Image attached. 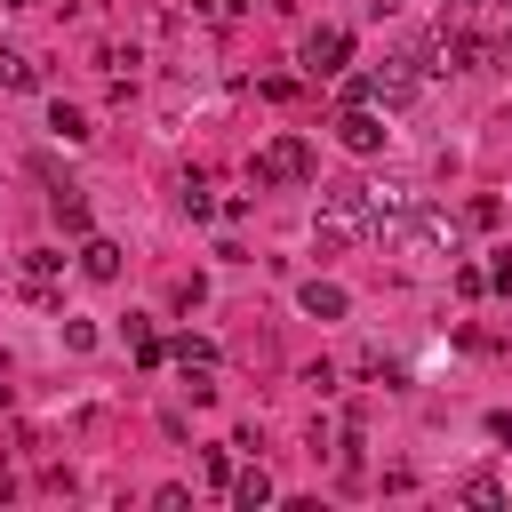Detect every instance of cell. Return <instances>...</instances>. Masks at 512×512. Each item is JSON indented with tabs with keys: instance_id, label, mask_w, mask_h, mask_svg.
Listing matches in <instances>:
<instances>
[{
	"instance_id": "cell-16",
	"label": "cell",
	"mask_w": 512,
	"mask_h": 512,
	"mask_svg": "<svg viewBox=\"0 0 512 512\" xmlns=\"http://www.w3.org/2000/svg\"><path fill=\"white\" fill-rule=\"evenodd\" d=\"M176 200H184V216H208V208H216V200H208V184H200V176H184V184H176Z\"/></svg>"
},
{
	"instance_id": "cell-12",
	"label": "cell",
	"mask_w": 512,
	"mask_h": 512,
	"mask_svg": "<svg viewBox=\"0 0 512 512\" xmlns=\"http://www.w3.org/2000/svg\"><path fill=\"white\" fill-rule=\"evenodd\" d=\"M0 88H40V64L24 48H0Z\"/></svg>"
},
{
	"instance_id": "cell-21",
	"label": "cell",
	"mask_w": 512,
	"mask_h": 512,
	"mask_svg": "<svg viewBox=\"0 0 512 512\" xmlns=\"http://www.w3.org/2000/svg\"><path fill=\"white\" fill-rule=\"evenodd\" d=\"M456 8H472V0H456Z\"/></svg>"
},
{
	"instance_id": "cell-3",
	"label": "cell",
	"mask_w": 512,
	"mask_h": 512,
	"mask_svg": "<svg viewBox=\"0 0 512 512\" xmlns=\"http://www.w3.org/2000/svg\"><path fill=\"white\" fill-rule=\"evenodd\" d=\"M344 56H352V32H344V24H320V32H304V48H296V64H304L312 80H336Z\"/></svg>"
},
{
	"instance_id": "cell-2",
	"label": "cell",
	"mask_w": 512,
	"mask_h": 512,
	"mask_svg": "<svg viewBox=\"0 0 512 512\" xmlns=\"http://www.w3.org/2000/svg\"><path fill=\"white\" fill-rule=\"evenodd\" d=\"M312 176H320V160H312L304 136H272L256 152V184H312Z\"/></svg>"
},
{
	"instance_id": "cell-14",
	"label": "cell",
	"mask_w": 512,
	"mask_h": 512,
	"mask_svg": "<svg viewBox=\"0 0 512 512\" xmlns=\"http://www.w3.org/2000/svg\"><path fill=\"white\" fill-rule=\"evenodd\" d=\"M168 360H176V368H216V344H208V336H176Z\"/></svg>"
},
{
	"instance_id": "cell-5",
	"label": "cell",
	"mask_w": 512,
	"mask_h": 512,
	"mask_svg": "<svg viewBox=\"0 0 512 512\" xmlns=\"http://www.w3.org/2000/svg\"><path fill=\"white\" fill-rule=\"evenodd\" d=\"M480 64H496V40H480V32H440V72H480Z\"/></svg>"
},
{
	"instance_id": "cell-18",
	"label": "cell",
	"mask_w": 512,
	"mask_h": 512,
	"mask_svg": "<svg viewBox=\"0 0 512 512\" xmlns=\"http://www.w3.org/2000/svg\"><path fill=\"white\" fill-rule=\"evenodd\" d=\"M192 8H200V16H208V24H224V16H240V8H248V0H192Z\"/></svg>"
},
{
	"instance_id": "cell-1",
	"label": "cell",
	"mask_w": 512,
	"mask_h": 512,
	"mask_svg": "<svg viewBox=\"0 0 512 512\" xmlns=\"http://www.w3.org/2000/svg\"><path fill=\"white\" fill-rule=\"evenodd\" d=\"M376 232V200L368 184H320V216H312V240L320 248H352Z\"/></svg>"
},
{
	"instance_id": "cell-8",
	"label": "cell",
	"mask_w": 512,
	"mask_h": 512,
	"mask_svg": "<svg viewBox=\"0 0 512 512\" xmlns=\"http://www.w3.org/2000/svg\"><path fill=\"white\" fill-rule=\"evenodd\" d=\"M408 96H416V64H408V56H392V64L376 72V104H408Z\"/></svg>"
},
{
	"instance_id": "cell-4",
	"label": "cell",
	"mask_w": 512,
	"mask_h": 512,
	"mask_svg": "<svg viewBox=\"0 0 512 512\" xmlns=\"http://www.w3.org/2000/svg\"><path fill=\"white\" fill-rule=\"evenodd\" d=\"M336 144H344V152H384V120H376V104H344V112H336Z\"/></svg>"
},
{
	"instance_id": "cell-7",
	"label": "cell",
	"mask_w": 512,
	"mask_h": 512,
	"mask_svg": "<svg viewBox=\"0 0 512 512\" xmlns=\"http://www.w3.org/2000/svg\"><path fill=\"white\" fill-rule=\"evenodd\" d=\"M80 272H88V280H120V240L88 232V240H80Z\"/></svg>"
},
{
	"instance_id": "cell-11",
	"label": "cell",
	"mask_w": 512,
	"mask_h": 512,
	"mask_svg": "<svg viewBox=\"0 0 512 512\" xmlns=\"http://www.w3.org/2000/svg\"><path fill=\"white\" fill-rule=\"evenodd\" d=\"M456 496H464L472 512H504V480H496V472H472V480H464Z\"/></svg>"
},
{
	"instance_id": "cell-9",
	"label": "cell",
	"mask_w": 512,
	"mask_h": 512,
	"mask_svg": "<svg viewBox=\"0 0 512 512\" xmlns=\"http://www.w3.org/2000/svg\"><path fill=\"white\" fill-rule=\"evenodd\" d=\"M48 216H56V224H64L72 240H88V200H80L72 184H56V192H48Z\"/></svg>"
},
{
	"instance_id": "cell-19",
	"label": "cell",
	"mask_w": 512,
	"mask_h": 512,
	"mask_svg": "<svg viewBox=\"0 0 512 512\" xmlns=\"http://www.w3.org/2000/svg\"><path fill=\"white\" fill-rule=\"evenodd\" d=\"M488 432H496V440H512V416H488Z\"/></svg>"
},
{
	"instance_id": "cell-6",
	"label": "cell",
	"mask_w": 512,
	"mask_h": 512,
	"mask_svg": "<svg viewBox=\"0 0 512 512\" xmlns=\"http://www.w3.org/2000/svg\"><path fill=\"white\" fill-rule=\"evenodd\" d=\"M296 304H304L312 320H344V312H352V296H344L336 280H304V288H296Z\"/></svg>"
},
{
	"instance_id": "cell-15",
	"label": "cell",
	"mask_w": 512,
	"mask_h": 512,
	"mask_svg": "<svg viewBox=\"0 0 512 512\" xmlns=\"http://www.w3.org/2000/svg\"><path fill=\"white\" fill-rule=\"evenodd\" d=\"M48 128H56V136H64V144H80V136H88V120H80V112H72V104H56V112H48Z\"/></svg>"
},
{
	"instance_id": "cell-20",
	"label": "cell",
	"mask_w": 512,
	"mask_h": 512,
	"mask_svg": "<svg viewBox=\"0 0 512 512\" xmlns=\"http://www.w3.org/2000/svg\"><path fill=\"white\" fill-rule=\"evenodd\" d=\"M0 8H32V0H0Z\"/></svg>"
},
{
	"instance_id": "cell-17",
	"label": "cell",
	"mask_w": 512,
	"mask_h": 512,
	"mask_svg": "<svg viewBox=\"0 0 512 512\" xmlns=\"http://www.w3.org/2000/svg\"><path fill=\"white\" fill-rule=\"evenodd\" d=\"M344 104H376V72H344Z\"/></svg>"
},
{
	"instance_id": "cell-10",
	"label": "cell",
	"mask_w": 512,
	"mask_h": 512,
	"mask_svg": "<svg viewBox=\"0 0 512 512\" xmlns=\"http://www.w3.org/2000/svg\"><path fill=\"white\" fill-rule=\"evenodd\" d=\"M232 504H240V512H264V504H272V472H264V464L232 472Z\"/></svg>"
},
{
	"instance_id": "cell-13",
	"label": "cell",
	"mask_w": 512,
	"mask_h": 512,
	"mask_svg": "<svg viewBox=\"0 0 512 512\" xmlns=\"http://www.w3.org/2000/svg\"><path fill=\"white\" fill-rule=\"evenodd\" d=\"M128 352H136L144 368H160V360H168V344H160V336H152V328H144L136 312H128Z\"/></svg>"
}]
</instances>
